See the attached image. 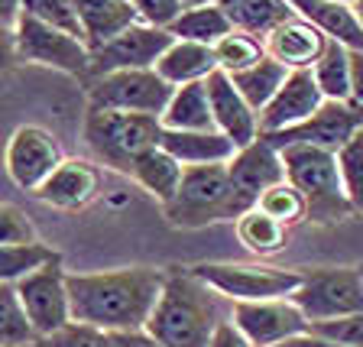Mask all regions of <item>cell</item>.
Returning <instances> with one entry per match:
<instances>
[{"label":"cell","instance_id":"1","mask_svg":"<svg viewBox=\"0 0 363 347\" xmlns=\"http://www.w3.org/2000/svg\"><path fill=\"white\" fill-rule=\"evenodd\" d=\"M162 286H166V272L152 266L68 272L72 321L94 325L111 334L140 331L150 321Z\"/></svg>","mask_w":363,"mask_h":347},{"label":"cell","instance_id":"2","mask_svg":"<svg viewBox=\"0 0 363 347\" xmlns=\"http://www.w3.org/2000/svg\"><path fill=\"white\" fill-rule=\"evenodd\" d=\"M220 321L218 292L191 270H169L146 331L162 347H211Z\"/></svg>","mask_w":363,"mask_h":347},{"label":"cell","instance_id":"3","mask_svg":"<svg viewBox=\"0 0 363 347\" xmlns=\"http://www.w3.org/2000/svg\"><path fill=\"white\" fill-rule=\"evenodd\" d=\"M84 143L91 146V153L104 166L130 175L146 153L162 143V121L150 117V114L88 107V114H84Z\"/></svg>","mask_w":363,"mask_h":347},{"label":"cell","instance_id":"4","mask_svg":"<svg viewBox=\"0 0 363 347\" xmlns=\"http://www.w3.org/2000/svg\"><path fill=\"white\" fill-rule=\"evenodd\" d=\"M286 179L305 195L308 202V221L315 224H340L354 214L344 192V179L337 169V153L321 146H282Z\"/></svg>","mask_w":363,"mask_h":347},{"label":"cell","instance_id":"5","mask_svg":"<svg viewBox=\"0 0 363 347\" xmlns=\"http://www.w3.org/2000/svg\"><path fill=\"white\" fill-rule=\"evenodd\" d=\"M243 204L234 192V182L227 172V163L214 166H189L182 189L166 204V218L172 227H204L218 221L240 218Z\"/></svg>","mask_w":363,"mask_h":347},{"label":"cell","instance_id":"6","mask_svg":"<svg viewBox=\"0 0 363 347\" xmlns=\"http://www.w3.org/2000/svg\"><path fill=\"white\" fill-rule=\"evenodd\" d=\"M191 272L218 295H227L230 305L289 299L302 286V270H279L266 263H198Z\"/></svg>","mask_w":363,"mask_h":347},{"label":"cell","instance_id":"7","mask_svg":"<svg viewBox=\"0 0 363 347\" xmlns=\"http://www.w3.org/2000/svg\"><path fill=\"white\" fill-rule=\"evenodd\" d=\"M302 315L315 321L363 312V272L360 266H318L302 270V286L289 295Z\"/></svg>","mask_w":363,"mask_h":347},{"label":"cell","instance_id":"8","mask_svg":"<svg viewBox=\"0 0 363 347\" xmlns=\"http://www.w3.org/2000/svg\"><path fill=\"white\" fill-rule=\"evenodd\" d=\"M172 84L156 68H130L111 75L88 78V107L98 111H123V114H150L162 117L172 101Z\"/></svg>","mask_w":363,"mask_h":347},{"label":"cell","instance_id":"9","mask_svg":"<svg viewBox=\"0 0 363 347\" xmlns=\"http://www.w3.org/2000/svg\"><path fill=\"white\" fill-rule=\"evenodd\" d=\"M13 36L20 62H33V65L55 68V72H65V75L88 78L91 45L84 39L72 36L65 30H55V26H49V23L36 20L30 13H20Z\"/></svg>","mask_w":363,"mask_h":347},{"label":"cell","instance_id":"10","mask_svg":"<svg viewBox=\"0 0 363 347\" xmlns=\"http://www.w3.org/2000/svg\"><path fill=\"white\" fill-rule=\"evenodd\" d=\"M65 163L59 140L39 123H23L10 133L7 150H4V169H7L10 182L23 192L36 195L43 189L49 175Z\"/></svg>","mask_w":363,"mask_h":347},{"label":"cell","instance_id":"11","mask_svg":"<svg viewBox=\"0 0 363 347\" xmlns=\"http://www.w3.org/2000/svg\"><path fill=\"white\" fill-rule=\"evenodd\" d=\"M16 292H20V302L26 309V318H30L39 341L62 331L65 325H72L68 272L62 270V257L49 260L36 272H30L23 282H16Z\"/></svg>","mask_w":363,"mask_h":347},{"label":"cell","instance_id":"12","mask_svg":"<svg viewBox=\"0 0 363 347\" xmlns=\"http://www.w3.org/2000/svg\"><path fill=\"white\" fill-rule=\"evenodd\" d=\"M175 39L169 36V30H156L146 23H136L127 33L113 36L111 43L91 49V68L88 78L111 75V72H130V68H156V62L162 59L169 45Z\"/></svg>","mask_w":363,"mask_h":347},{"label":"cell","instance_id":"13","mask_svg":"<svg viewBox=\"0 0 363 347\" xmlns=\"http://www.w3.org/2000/svg\"><path fill=\"white\" fill-rule=\"evenodd\" d=\"M230 318L253 347H279L282 341L298 338L311 328L302 309L292 299H266V302H234Z\"/></svg>","mask_w":363,"mask_h":347},{"label":"cell","instance_id":"14","mask_svg":"<svg viewBox=\"0 0 363 347\" xmlns=\"http://www.w3.org/2000/svg\"><path fill=\"white\" fill-rule=\"evenodd\" d=\"M357 127H363L360 111H354L350 104H340V101H325L321 111L311 114L308 121L298 123V127L279 130V133H259V136H266L276 150L302 143V146H321V150L337 153L357 133Z\"/></svg>","mask_w":363,"mask_h":347},{"label":"cell","instance_id":"15","mask_svg":"<svg viewBox=\"0 0 363 347\" xmlns=\"http://www.w3.org/2000/svg\"><path fill=\"white\" fill-rule=\"evenodd\" d=\"M227 172H230L243 211H250V208H257L266 189L286 182V163H282V153L266 136H257L250 146H240L234 153V159L227 163Z\"/></svg>","mask_w":363,"mask_h":347},{"label":"cell","instance_id":"16","mask_svg":"<svg viewBox=\"0 0 363 347\" xmlns=\"http://www.w3.org/2000/svg\"><path fill=\"white\" fill-rule=\"evenodd\" d=\"M321 104H325V94L318 88L311 68L289 72L286 84L276 91V98L259 111V133H279V130L298 127L311 114L321 111Z\"/></svg>","mask_w":363,"mask_h":347},{"label":"cell","instance_id":"17","mask_svg":"<svg viewBox=\"0 0 363 347\" xmlns=\"http://www.w3.org/2000/svg\"><path fill=\"white\" fill-rule=\"evenodd\" d=\"M204 84H208V94H211L214 127H218L227 140H234L237 150L250 146L259 136V114L253 111V107L247 104V98L237 91L234 78L218 68Z\"/></svg>","mask_w":363,"mask_h":347},{"label":"cell","instance_id":"18","mask_svg":"<svg viewBox=\"0 0 363 347\" xmlns=\"http://www.w3.org/2000/svg\"><path fill=\"white\" fill-rule=\"evenodd\" d=\"M266 43V55L289 68V72H302V68H315L318 59L328 53V43L331 39L318 30L315 23H308L305 16L292 13L286 23H279Z\"/></svg>","mask_w":363,"mask_h":347},{"label":"cell","instance_id":"19","mask_svg":"<svg viewBox=\"0 0 363 347\" xmlns=\"http://www.w3.org/2000/svg\"><path fill=\"white\" fill-rule=\"evenodd\" d=\"M101 192V172L94 163L88 159H65L43 189L36 192V198L49 208H59V211H78V208H88Z\"/></svg>","mask_w":363,"mask_h":347},{"label":"cell","instance_id":"20","mask_svg":"<svg viewBox=\"0 0 363 347\" xmlns=\"http://www.w3.org/2000/svg\"><path fill=\"white\" fill-rule=\"evenodd\" d=\"M162 150L175 156L182 166H214L230 163L237 153L234 140H227L220 130H166L162 127Z\"/></svg>","mask_w":363,"mask_h":347},{"label":"cell","instance_id":"21","mask_svg":"<svg viewBox=\"0 0 363 347\" xmlns=\"http://www.w3.org/2000/svg\"><path fill=\"white\" fill-rule=\"evenodd\" d=\"M289 7L308 23H315L328 39L347 45L350 53H363V23L357 20L350 4L337 0H289Z\"/></svg>","mask_w":363,"mask_h":347},{"label":"cell","instance_id":"22","mask_svg":"<svg viewBox=\"0 0 363 347\" xmlns=\"http://www.w3.org/2000/svg\"><path fill=\"white\" fill-rule=\"evenodd\" d=\"M156 72L166 78L172 88H182V84H195V82H208V78L218 72L214 45H201V43H185V39H175L166 53H162V59L156 62Z\"/></svg>","mask_w":363,"mask_h":347},{"label":"cell","instance_id":"23","mask_svg":"<svg viewBox=\"0 0 363 347\" xmlns=\"http://www.w3.org/2000/svg\"><path fill=\"white\" fill-rule=\"evenodd\" d=\"M78 13H82L84 43L91 49L111 43L113 36H121L140 23L130 0H78Z\"/></svg>","mask_w":363,"mask_h":347},{"label":"cell","instance_id":"24","mask_svg":"<svg viewBox=\"0 0 363 347\" xmlns=\"http://www.w3.org/2000/svg\"><path fill=\"white\" fill-rule=\"evenodd\" d=\"M162 127L166 130H218L214 127V111H211V94L208 84H182L172 91V101L162 111Z\"/></svg>","mask_w":363,"mask_h":347},{"label":"cell","instance_id":"25","mask_svg":"<svg viewBox=\"0 0 363 347\" xmlns=\"http://www.w3.org/2000/svg\"><path fill=\"white\" fill-rule=\"evenodd\" d=\"M130 175H133V182L140 189L150 192V195L156 198V202H162V208H166V204L179 195L182 179H185V166H182L175 156H169L162 146H156V150H150L136 163Z\"/></svg>","mask_w":363,"mask_h":347},{"label":"cell","instance_id":"26","mask_svg":"<svg viewBox=\"0 0 363 347\" xmlns=\"http://www.w3.org/2000/svg\"><path fill=\"white\" fill-rule=\"evenodd\" d=\"M218 4L224 7L227 20L234 23V30H243L257 39H266L295 13L289 0H218Z\"/></svg>","mask_w":363,"mask_h":347},{"label":"cell","instance_id":"27","mask_svg":"<svg viewBox=\"0 0 363 347\" xmlns=\"http://www.w3.org/2000/svg\"><path fill=\"white\" fill-rule=\"evenodd\" d=\"M234 30V23L227 20L220 4H204V7H191L169 26L172 39H185V43H201V45H214Z\"/></svg>","mask_w":363,"mask_h":347},{"label":"cell","instance_id":"28","mask_svg":"<svg viewBox=\"0 0 363 347\" xmlns=\"http://www.w3.org/2000/svg\"><path fill=\"white\" fill-rule=\"evenodd\" d=\"M234 227H237L240 243L250 250V253H257V257H272V253H279L289 241V227L279 224L276 218H269L266 211H259V208L243 211L240 218L234 221Z\"/></svg>","mask_w":363,"mask_h":347},{"label":"cell","instance_id":"29","mask_svg":"<svg viewBox=\"0 0 363 347\" xmlns=\"http://www.w3.org/2000/svg\"><path fill=\"white\" fill-rule=\"evenodd\" d=\"M230 78H234L237 91H240L243 98H247V104L259 114L272 98H276V91L286 84L289 68L282 65V62H276V59H269V55H266V59L257 62L253 68H247V72H237V75H230Z\"/></svg>","mask_w":363,"mask_h":347},{"label":"cell","instance_id":"30","mask_svg":"<svg viewBox=\"0 0 363 347\" xmlns=\"http://www.w3.org/2000/svg\"><path fill=\"white\" fill-rule=\"evenodd\" d=\"M318 88L325 94V101H350V49L340 43H328V53L318 59V65L311 68Z\"/></svg>","mask_w":363,"mask_h":347},{"label":"cell","instance_id":"31","mask_svg":"<svg viewBox=\"0 0 363 347\" xmlns=\"http://www.w3.org/2000/svg\"><path fill=\"white\" fill-rule=\"evenodd\" d=\"M52 247H45L43 241L36 243H0V282L16 286L23 282L30 272H36L39 266H45L49 260H55Z\"/></svg>","mask_w":363,"mask_h":347},{"label":"cell","instance_id":"32","mask_svg":"<svg viewBox=\"0 0 363 347\" xmlns=\"http://www.w3.org/2000/svg\"><path fill=\"white\" fill-rule=\"evenodd\" d=\"M214 59H218L220 72L237 75V72H247L266 59V43L243 30H230L220 43H214Z\"/></svg>","mask_w":363,"mask_h":347},{"label":"cell","instance_id":"33","mask_svg":"<svg viewBox=\"0 0 363 347\" xmlns=\"http://www.w3.org/2000/svg\"><path fill=\"white\" fill-rule=\"evenodd\" d=\"M36 331H33L30 318H26V309L20 302V292L16 286H7L0 282V347H23L33 344Z\"/></svg>","mask_w":363,"mask_h":347},{"label":"cell","instance_id":"34","mask_svg":"<svg viewBox=\"0 0 363 347\" xmlns=\"http://www.w3.org/2000/svg\"><path fill=\"white\" fill-rule=\"evenodd\" d=\"M257 208L286 227L298 224V221H308V202H305V195L295 189L289 179L279 182V185H272V189H266L263 195H259Z\"/></svg>","mask_w":363,"mask_h":347},{"label":"cell","instance_id":"35","mask_svg":"<svg viewBox=\"0 0 363 347\" xmlns=\"http://www.w3.org/2000/svg\"><path fill=\"white\" fill-rule=\"evenodd\" d=\"M337 169L350 208L363 214V127H357V133L337 150Z\"/></svg>","mask_w":363,"mask_h":347},{"label":"cell","instance_id":"36","mask_svg":"<svg viewBox=\"0 0 363 347\" xmlns=\"http://www.w3.org/2000/svg\"><path fill=\"white\" fill-rule=\"evenodd\" d=\"M23 13H30V16H36V20L55 26V30H65V33H72V36L84 39L78 0H23Z\"/></svg>","mask_w":363,"mask_h":347},{"label":"cell","instance_id":"37","mask_svg":"<svg viewBox=\"0 0 363 347\" xmlns=\"http://www.w3.org/2000/svg\"><path fill=\"white\" fill-rule=\"evenodd\" d=\"M45 347H117L111 331H101L94 325H82V321H72L62 331L43 338Z\"/></svg>","mask_w":363,"mask_h":347},{"label":"cell","instance_id":"38","mask_svg":"<svg viewBox=\"0 0 363 347\" xmlns=\"http://www.w3.org/2000/svg\"><path fill=\"white\" fill-rule=\"evenodd\" d=\"M308 331L321 334L328 341H337L344 347H363V312L344 318H331V321H315Z\"/></svg>","mask_w":363,"mask_h":347},{"label":"cell","instance_id":"39","mask_svg":"<svg viewBox=\"0 0 363 347\" xmlns=\"http://www.w3.org/2000/svg\"><path fill=\"white\" fill-rule=\"evenodd\" d=\"M39 234L23 208L0 202V243H36Z\"/></svg>","mask_w":363,"mask_h":347},{"label":"cell","instance_id":"40","mask_svg":"<svg viewBox=\"0 0 363 347\" xmlns=\"http://www.w3.org/2000/svg\"><path fill=\"white\" fill-rule=\"evenodd\" d=\"M140 16V23L146 26H156V30H169L182 13H185V4L182 0H130Z\"/></svg>","mask_w":363,"mask_h":347},{"label":"cell","instance_id":"41","mask_svg":"<svg viewBox=\"0 0 363 347\" xmlns=\"http://www.w3.org/2000/svg\"><path fill=\"white\" fill-rule=\"evenodd\" d=\"M211 347H253V344L243 338V331L234 325V318H224L211 338Z\"/></svg>","mask_w":363,"mask_h":347},{"label":"cell","instance_id":"42","mask_svg":"<svg viewBox=\"0 0 363 347\" xmlns=\"http://www.w3.org/2000/svg\"><path fill=\"white\" fill-rule=\"evenodd\" d=\"M347 104L363 114V53H350V101Z\"/></svg>","mask_w":363,"mask_h":347},{"label":"cell","instance_id":"43","mask_svg":"<svg viewBox=\"0 0 363 347\" xmlns=\"http://www.w3.org/2000/svg\"><path fill=\"white\" fill-rule=\"evenodd\" d=\"M20 62L16 55V36H13V26H4L0 23V72H7Z\"/></svg>","mask_w":363,"mask_h":347},{"label":"cell","instance_id":"44","mask_svg":"<svg viewBox=\"0 0 363 347\" xmlns=\"http://www.w3.org/2000/svg\"><path fill=\"white\" fill-rule=\"evenodd\" d=\"M113 341H117V347H162L146 328H140V331H121V334H113Z\"/></svg>","mask_w":363,"mask_h":347},{"label":"cell","instance_id":"45","mask_svg":"<svg viewBox=\"0 0 363 347\" xmlns=\"http://www.w3.org/2000/svg\"><path fill=\"white\" fill-rule=\"evenodd\" d=\"M279 347H344V344H337V341H328V338H321V334H315V331H305V334H298V338L282 341Z\"/></svg>","mask_w":363,"mask_h":347},{"label":"cell","instance_id":"46","mask_svg":"<svg viewBox=\"0 0 363 347\" xmlns=\"http://www.w3.org/2000/svg\"><path fill=\"white\" fill-rule=\"evenodd\" d=\"M23 13V0H0V23L4 26H16Z\"/></svg>","mask_w":363,"mask_h":347},{"label":"cell","instance_id":"47","mask_svg":"<svg viewBox=\"0 0 363 347\" xmlns=\"http://www.w3.org/2000/svg\"><path fill=\"white\" fill-rule=\"evenodd\" d=\"M185 4V10H191V7H204V4H218V0H182Z\"/></svg>","mask_w":363,"mask_h":347},{"label":"cell","instance_id":"48","mask_svg":"<svg viewBox=\"0 0 363 347\" xmlns=\"http://www.w3.org/2000/svg\"><path fill=\"white\" fill-rule=\"evenodd\" d=\"M354 13H357V20L363 23V0H354Z\"/></svg>","mask_w":363,"mask_h":347},{"label":"cell","instance_id":"49","mask_svg":"<svg viewBox=\"0 0 363 347\" xmlns=\"http://www.w3.org/2000/svg\"><path fill=\"white\" fill-rule=\"evenodd\" d=\"M23 347H45L43 341H33V344H23Z\"/></svg>","mask_w":363,"mask_h":347},{"label":"cell","instance_id":"50","mask_svg":"<svg viewBox=\"0 0 363 347\" xmlns=\"http://www.w3.org/2000/svg\"><path fill=\"white\" fill-rule=\"evenodd\" d=\"M337 4H350V7H354V0H337Z\"/></svg>","mask_w":363,"mask_h":347},{"label":"cell","instance_id":"51","mask_svg":"<svg viewBox=\"0 0 363 347\" xmlns=\"http://www.w3.org/2000/svg\"><path fill=\"white\" fill-rule=\"evenodd\" d=\"M360 272H363V266H360Z\"/></svg>","mask_w":363,"mask_h":347}]
</instances>
